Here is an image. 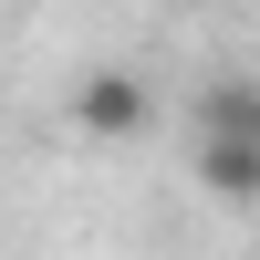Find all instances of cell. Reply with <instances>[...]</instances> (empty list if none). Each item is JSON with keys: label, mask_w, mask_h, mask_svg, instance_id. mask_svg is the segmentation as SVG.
<instances>
[{"label": "cell", "mask_w": 260, "mask_h": 260, "mask_svg": "<svg viewBox=\"0 0 260 260\" xmlns=\"http://www.w3.org/2000/svg\"><path fill=\"white\" fill-rule=\"evenodd\" d=\"M146 125H156V94H146L136 62H94V73L73 83V136L83 146H136Z\"/></svg>", "instance_id": "obj_1"}, {"label": "cell", "mask_w": 260, "mask_h": 260, "mask_svg": "<svg viewBox=\"0 0 260 260\" xmlns=\"http://www.w3.org/2000/svg\"><path fill=\"white\" fill-rule=\"evenodd\" d=\"M187 167L219 198H260V136H187Z\"/></svg>", "instance_id": "obj_2"}, {"label": "cell", "mask_w": 260, "mask_h": 260, "mask_svg": "<svg viewBox=\"0 0 260 260\" xmlns=\"http://www.w3.org/2000/svg\"><path fill=\"white\" fill-rule=\"evenodd\" d=\"M187 136H260V83L250 73H219L198 104H187Z\"/></svg>", "instance_id": "obj_3"}]
</instances>
